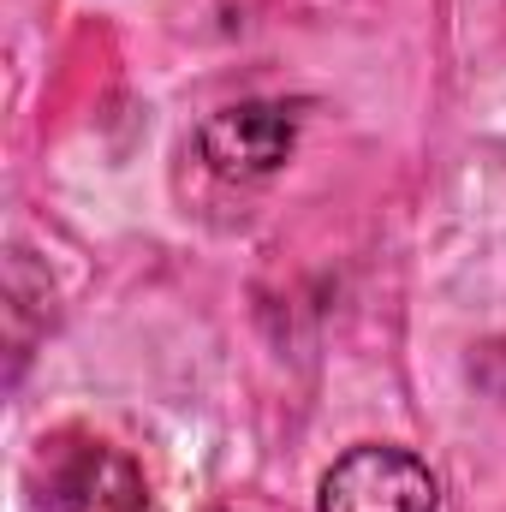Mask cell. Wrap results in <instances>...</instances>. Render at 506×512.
Instances as JSON below:
<instances>
[{
    "label": "cell",
    "instance_id": "cell-1",
    "mask_svg": "<svg viewBox=\"0 0 506 512\" xmlns=\"http://www.w3.org/2000/svg\"><path fill=\"white\" fill-rule=\"evenodd\" d=\"M441 489L429 465L405 447H352L328 465L316 512H435Z\"/></svg>",
    "mask_w": 506,
    "mask_h": 512
},
{
    "label": "cell",
    "instance_id": "cell-2",
    "mask_svg": "<svg viewBox=\"0 0 506 512\" xmlns=\"http://www.w3.org/2000/svg\"><path fill=\"white\" fill-rule=\"evenodd\" d=\"M298 143V120L292 108L280 102H239V108H221L209 126L197 131V149L203 161L221 173V179H268Z\"/></svg>",
    "mask_w": 506,
    "mask_h": 512
},
{
    "label": "cell",
    "instance_id": "cell-3",
    "mask_svg": "<svg viewBox=\"0 0 506 512\" xmlns=\"http://www.w3.org/2000/svg\"><path fill=\"white\" fill-rule=\"evenodd\" d=\"M137 507H143L137 471L126 459H114L108 447H84L48 483V512H137Z\"/></svg>",
    "mask_w": 506,
    "mask_h": 512
}]
</instances>
